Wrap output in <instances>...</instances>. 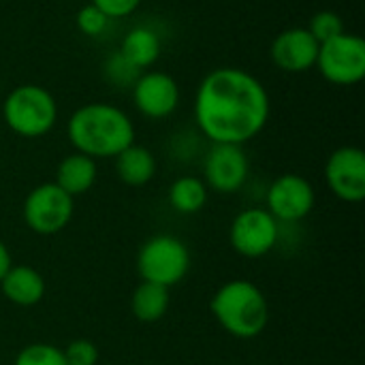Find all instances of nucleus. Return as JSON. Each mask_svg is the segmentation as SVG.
<instances>
[{"label":"nucleus","mask_w":365,"mask_h":365,"mask_svg":"<svg viewBox=\"0 0 365 365\" xmlns=\"http://www.w3.org/2000/svg\"><path fill=\"white\" fill-rule=\"evenodd\" d=\"M269 111L265 86L237 66H220L207 73L195 96L197 126L212 143L244 145L265 128Z\"/></svg>","instance_id":"nucleus-1"},{"label":"nucleus","mask_w":365,"mask_h":365,"mask_svg":"<svg viewBox=\"0 0 365 365\" xmlns=\"http://www.w3.org/2000/svg\"><path fill=\"white\" fill-rule=\"evenodd\" d=\"M66 137L75 152L90 158H115L135 143L133 120L115 105L88 103L73 111L66 122Z\"/></svg>","instance_id":"nucleus-2"},{"label":"nucleus","mask_w":365,"mask_h":365,"mask_svg":"<svg viewBox=\"0 0 365 365\" xmlns=\"http://www.w3.org/2000/svg\"><path fill=\"white\" fill-rule=\"evenodd\" d=\"M212 314L233 338H259L269 323V304L263 291L250 280H229L212 297Z\"/></svg>","instance_id":"nucleus-3"},{"label":"nucleus","mask_w":365,"mask_h":365,"mask_svg":"<svg viewBox=\"0 0 365 365\" xmlns=\"http://www.w3.org/2000/svg\"><path fill=\"white\" fill-rule=\"evenodd\" d=\"M4 124L24 139L47 135L58 120V103L49 90L36 83H24L11 90L2 105Z\"/></svg>","instance_id":"nucleus-4"},{"label":"nucleus","mask_w":365,"mask_h":365,"mask_svg":"<svg viewBox=\"0 0 365 365\" xmlns=\"http://www.w3.org/2000/svg\"><path fill=\"white\" fill-rule=\"evenodd\" d=\"M190 269V250L175 235H154L143 242L137 252V272L143 282L160 287L180 284Z\"/></svg>","instance_id":"nucleus-5"},{"label":"nucleus","mask_w":365,"mask_h":365,"mask_svg":"<svg viewBox=\"0 0 365 365\" xmlns=\"http://www.w3.org/2000/svg\"><path fill=\"white\" fill-rule=\"evenodd\" d=\"M75 214V199L66 195L56 182H45L28 192L21 216L28 229L36 235H56L71 222Z\"/></svg>","instance_id":"nucleus-6"},{"label":"nucleus","mask_w":365,"mask_h":365,"mask_svg":"<svg viewBox=\"0 0 365 365\" xmlns=\"http://www.w3.org/2000/svg\"><path fill=\"white\" fill-rule=\"evenodd\" d=\"M321 75L334 86H355L365 77V41L342 32L319 45L317 64Z\"/></svg>","instance_id":"nucleus-7"},{"label":"nucleus","mask_w":365,"mask_h":365,"mask_svg":"<svg viewBox=\"0 0 365 365\" xmlns=\"http://www.w3.org/2000/svg\"><path fill=\"white\" fill-rule=\"evenodd\" d=\"M278 220L263 207H248L240 212L229 229L233 250L246 259H261L278 244Z\"/></svg>","instance_id":"nucleus-8"},{"label":"nucleus","mask_w":365,"mask_h":365,"mask_svg":"<svg viewBox=\"0 0 365 365\" xmlns=\"http://www.w3.org/2000/svg\"><path fill=\"white\" fill-rule=\"evenodd\" d=\"M250 173V163L242 145L233 143H214L205 154L203 163V182L207 188L220 195L237 192Z\"/></svg>","instance_id":"nucleus-9"},{"label":"nucleus","mask_w":365,"mask_h":365,"mask_svg":"<svg viewBox=\"0 0 365 365\" xmlns=\"http://www.w3.org/2000/svg\"><path fill=\"white\" fill-rule=\"evenodd\" d=\"M317 195L312 184L297 173H284L276 178L267 190V212L278 222H297L310 216Z\"/></svg>","instance_id":"nucleus-10"},{"label":"nucleus","mask_w":365,"mask_h":365,"mask_svg":"<svg viewBox=\"0 0 365 365\" xmlns=\"http://www.w3.org/2000/svg\"><path fill=\"white\" fill-rule=\"evenodd\" d=\"M325 182L329 190L344 203H361L365 199V154L355 145L331 152L325 163Z\"/></svg>","instance_id":"nucleus-11"},{"label":"nucleus","mask_w":365,"mask_h":365,"mask_svg":"<svg viewBox=\"0 0 365 365\" xmlns=\"http://www.w3.org/2000/svg\"><path fill=\"white\" fill-rule=\"evenodd\" d=\"M133 103L145 118L165 120L180 105V86L169 73L148 71L133 81Z\"/></svg>","instance_id":"nucleus-12"},{"label":"nucleus","mask_w":365,"mask_h":365,"mask_svg":"<svg viewBox=\"0 0 365 365\" xmlns=\"http://www.w3.org/2000/svg\"><path fill=\"white\" fill-rule=\"evenodd\" d=\"M269 53L280 71L306 73L317 64L319 41L308 32V28H287L274 38Z\"/></svg>","instance_id":"nucleus-13"},{"label":"nucleus","mask_w":365,"mask_h":365,"mask_svg":"<svg viewBox=\"0 0 365 365\" xmlns=\"http://www.w3.org/2000/svg\"><path fill=\"white\" fill-rule=\"evenodd\" d=\"M0 291L6 302L19 308H30L45 297V278L30 265H11L0 280Z\"/></svg>","instance_id":"nucleus-14"},{"label":"nucleus","mask_w":365,"mask_h":365,"mask_svg":"<svg viewBox=\"0 0 365 365\" xmlns=\"http://www.w3.org/2000/svg\"><path fill=\"white\" fill-rule=\"evenodd\" d=\"M96 175V160L81 152H73L60 160L56 169V184L75 199L79 195H86L94 186Z\"/></svg>","instance_id":"nucleus-15"},{"label":"nucleus","mask_w":365,"mask_h":365,"mask_svg":"<svg viewBox=\"0 0 365 365\" xmlns=\"http://www.w3.org/2000/svg\"><path fill=\"white\" fill-rule=\"evenodd\" d=\"M115 173L126 186H145L156 175V158L148 148L133 143L115 156Z\"/></svg>","instance_id":"nucleus-16"},{"label":"nucleus","mask_w":365,"mask_h":365,"mask_svg":"<svg viewBox=\"0 0 365 365\" xmlns=\"http://www.w3.org/2000/svg\"><path fill=\"white\" fill-rule=\"evenodd\" d=\"M118 53L130 66H135L137 71L145 68V66H152L160 58V36L154 30L145 28V26L133 28L122 38V45H120Z\"/></svg>","instance_id":"nucleus-17"},{"label":"nucleus","mask_w":365,"mask_h":365,"mask_svg":"<svg viewBox=\"0 0 365 365\" xmlns=\"http://www.w3.org/2000/svg\"><path fill=\"white\" fill-rule=\"evenodd\" d=\"M169 302H171V297H169L167 287L141 280L139 287L133 291L130 310L139 323H158L167 314Z\"/></svg>","instance_id":"nucleus-18"},{"label":"nucleus","mask_w":365,"mask_h":365,"mask_svg":"<svg viewBox=\"0 0 365 365\" xmlns=\"http://www.w3.org/2000/svg\"><path fill=\"white\" fill-rule=\"evenodd\" d=\"M169 203L175 212L180 214H197L205 207L207 203V186L203 180L195 175H184L178 178L169 186Z\"/></svg>","instance_id":"nucleus-19"},{"label":"nucleus","mask_w":365,"mask_h":365,"mask_svg":"<svg viewBox=\"0 0 365 365\" xmlns=\"http://www.w3.org/2000/svg\"><path fill=\"white\" fill-rule=\"evenodd\" d=\"M13 365H66V359H64V353L58 346L36 342V344L24 346L17 353Z\"/></svg>","instance_id":"nucleus-20"},{"label":"nucleus","mask_w":365,"mask_h":365,"mask_svg":"<svg viewBox=\"0 0 365 365\" xmlns=\"http://www.w3.org/2000/svg\"><path fill=\"white\" fill-rule=\"evenodd\" d=\"M306 28L319 41V45L334 38V36H338V34H342V32H346L344 21L336 11H319V13H314Z\"/></svg>","instance_id":"nucleus-21"},{"label":"nucleus","mask_w":365,"mask_h":365,"mask_svg":"<svg viewBox=\"0 0 365 365\" xmlns=\"http://www.w3.org/2000/svg\"><path fill=\"white\" fill-rule=\"evenodd\" d=\"M75 24L81 30V34H86V36H98L101 32H105V28L109 24V17L90 2V4H86V6H81L77 11Z\"/></svg>","instance_id":"nucleus-22"},{"label":"nucleus","mask_w":365,"mask_h":365,"mask_svg":"<svg viewBox=\"0 0 365 365\" xmlns=\"http://www.w3.org/2000/svg\"><path fill=\"white\" fill-rule=\"evenodd\" d=\"M66 365H96L98 364V349L90 340H73L64 351Z\"/></svg>","instance_id":"nucleus-23"},{"label":"nucleus","mask_w":365,"mask_h":365,"mask_svg":"<svg viewBox=\"0 0 365 365\" xmlns=\"http://www.w3.org/2000/svg\"><path fill=\"white\" fill-rule=\"evenodd\" d=\"M96 9H101L109 19H122L130 13H135L141 4V0H92Z\"/></svg>","instance_id":"nucleus-24"},{"label":"nucleus","mask_w":365,"mask_h":365,"mask_svg":"<svg viewBox=\"0 0 365 365\" xmlns=\"http://www.w3.org/2000/svg\"><path fill=\"white\" fill-rule=\"evenodd\" d=\"M11 265H13V259H11V252H9V248H6V244L0 240V280L6 276V272L11 269Z\"/></svg>","instance_id":"nucleus-25"}]
</instances>
